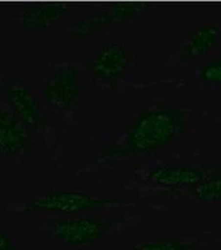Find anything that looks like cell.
<instances>
[{"instance_id":"obj_5","label":"cell","mask_w":221,"mask_h":250,"mask_svg":"<svg viewBox=\"0 0 221 250\" xmlns=\"http://www.w3.org/2000/svg\"><path fill=\"white\" fill-rule=\"evenodd\" d=\"M3 95L9 110L25 125L28 131H38L44 124V116L39 100L24 81L7 78L3 81Z\"/></svg>"},{"instance_id":"obj_14","label":"cell","mask_w":221,"mask_h":250,"mask_svg":"<svg viewBox=\"0 0 221 250\" xmlns=\"http://www.w3.org/2000/svg\"><path fill=\"white\" fill-rule=\"evenodd\" d=\"M199 80L206 85H220L221 83V62L216 59L207 62L199 71Z\"/></svg>"},{"instance_id":"obj_4","label":"cell","mask_w":221,"mask_h":250,"mask_svg":"<svg viewBox=\"0 0 221 250\" xmlns=\"http://www.w3.org/2000/svg\"><path fill=\"white\" fill-rule=\"evenodd\" d=\"M82 88L80 71L72 65H63L47 78L44 86V103L60 113H67L78 103Z\"/></svg>"},{"instance_id":"obj_11","label":"cell","mask_w":221,"mask_h":250,"mask_svg":"<svg viewBox=\"0 0 221 250\" xmlns=\"http://www.w3.org/2000/svg\"><path fill=\"white\" fill-rule=\"evenodd\" d=\"M68 14L62 4H36L24 9L21 14V28L25 34H42L50 25L59 22Z\"/></svg>"},{"instance_id":"obj_15","label":"cell","mask_w":221,"mask_h":250,"mask_svg":"<svg viewBox=\"0 0 221 250\" xmlns=\"http://www.w3.org/2000/svg\"><path fill=\"white\" fill-rule=\"evenodd\" d=\"M0 250H20L13 236L4 229H0Z\"/></svg>"},{"instance_id":"obj_8","label":"cell","mask_w":221,"mask_h":250,"mask_svg":"<svg viewBox=\"0 0 221 250\" xmlns=\"http://www.w3.org/2000/svg\"><path fill=\"white\" fill-rule=\"evenodd\" d=\"M206 171L186 164H161L148 171L146 178L164 189L194 188L204 178Z\"/></svg>"},{"instance_id":"obj_6","label":"cell","mask_w":221,"mask_h":250,"mask_svg":"<svg viewBox=\"0 0 221 250\" xmlns=\"http://www.w3.org/2000/svg\"><path fill=\"white\" fill-rule=\"evenodd\" d=\"M133 64V52L121 43L103 46L90 62L92 75L103 82H114L123 78Z\"/></svg>"},{"instance_id":"obj_9","label":"cell","mask_w":221,"mask_h":250,"mask_svg":"<svg viewBox=\"0 0 221 250\" xmlns=\"http://www.w3.org/2000/svg\"><path fill=\"white\" fill-rule=\"evenodd\" d=\"M28 150V128L9 108L0 107V153L10 157H17L25 154Z\"/></svg>"},{"instance_id":"obj_7","label":"cell","mask_w":221,"mask_h":250,"mask_svg":"<svg viewBox=\"0 0 221 250\" xmlns=\"http://www.w3.org/2000/svg\"><path fill=\"white\" fill-rule=\"evenodd\" d=\"M139 11H141V7L138 4H131V3L114 4L109 9L90 14L87 20L74 21L68 27V34L74 39L82 41V39H87L89 36L95 35L97 32L106 29L110 24L131 20Z\"/></svg>"},{"instance_id":"obj_3","label":"cell","mask_w":221,"mask_h":250,"mask_svg":"<svg viewBox=\"0 0 221 250\" xmlns=\"http://www.w3.org/2000/svg\"><path fill=\"white\" fill-rule=\"evenodd\" d=\"M117 200L110 199H99L84 192L77 190H52L42 196L35 197L28 203V210L31 211H41L49 214L75 215L103 210L113 206H118Z\"/></svg>"},{"instance_id":"obj_12","label":"cell","mask_w":221,"mask_h":250,"mask_svg":"<svg viewBox=\"0 0 221 250\" xmlns=\"http://www.w3.org/2000/svg\"><path fill=\"white\" fill-rule=\"evenodd\" d=\"M191 193L192 197L199 200V202H204V203H216L220 200L221 196V177L219 171L214 172H206L204 178L191 188Z\"/></svg>"},{"instance_id":"obj_2","label":"cell","mask_w":221,"mask_h":250,"mask_svg":"<svg viewBox=\"0 0 221 250\" xmlns=\"http://www.w3.org/2000/svg\"><path fill=\"white\" fill-rule=\"evenodd\" d=\"M44 233L56 243L82 248L99 242L109 229V224L95 217H60L44 224Z\"/></svg>"},{"instance_id":"obj_13","label":"cell","mask_w":221,"mask_h":250,"mask_svg":"<svg viewBox=\"0 0 221 250\" xmlns=\"http://www.w3.org/2000/svg\"><path fill=\"white\" fill-rule=\"evenodd\" d=\"M131 250H196L192 242L181 238H161L133 246Z\"/></svg>"},{"instance_id":"obj_10","label":"cell","mask_w":221,"mask_h":250,"mask_svg":"<svg viewBox=\"0 0 221 250\" xmlns=\"http://www.w3.org/2000/svg\"><path fill=\"white\" fill-rule=\"evenodd\" d=\"M220 42V28L217 24H202L192 29L181 47L178 59L181 62H195L217 47Z\"/></svg>"},{"instance_id":"obj_1","label":"cell","mask_w":221,"mask_h":250,"mask_svg":"<svg viewBox=\"0 0 221 250\" xmlns=\"http://www.w3.org/2000/svg\"><path fill=\"white\" fill-rule=\"evenodd\" d=\"M185 125V113L179 110L156 108L145 111L133 121L124 142L114 150V156L135 157L160 152L184 132Z\"/></svg>"}]
</instances>
